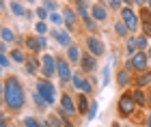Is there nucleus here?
<instances>
[{"label": "nucleus", "instance_id": "1", "mask_svg": "<svg viewBox=\"0 0 151 127\" xmlns=\"http://www.w3.org/2000/svg\"><path fill=\"white\" fill-rule=\"evenodd\" d=\"M2 99H4V106L11 110H19L24 108V101H26V95H24V88L19 84L17 78H6L4 84H2Z\"/></svg>", "mask_w": 151, "mask_h": 127}, {"label": "nucleus", "instance_id": "2", "mask_svg": "<svg viewBox=\"0 0 151 127\" xmlns=\"http://www.w3.org/2000/svg\"><path fill=\"white\" fill-rule=\"evenodd\" d=\"M37 93L45 99L47 106H52L54 99H56V88H54V84L50 82V80H39L37 82Z\"/></svg>", "mask_w": 151, "mask_h": 127}, {"label": "nucleus", "instance_id": "3", "mask_svg": "<svg viewBox=\"0 0 151 127\" xmlns=\"http://www.w3.org/2000/svg\"><path fill=\"white\" fill-rule=\"evenodd\" d=\"M54 73H56V61H54V56L43 54L41 56V76H43V80H50Z\"/></svg>", "mask_w": 151, "mask_h": 127}, {"label": "nucleus", "instance_id": "4", "mask_svg": "<svg viewBox=\"0 0 151 127\" xmlns=\"http://www.w3.org/2000/svg\"><path fill=\"white\" fill-rule=\"evenodd\" d=\"M56 73L60 78V84L71 82V78H73V73H71V69H69V65H67L65 58H56Z\"/></svg>", "mask_w": 151, "mask_h": 127}, {"label": "nucleus", "instance_id": "5", "mask_svg": "<svg viewBox=\"0 0 151 127\" xmlns=\"http://www.w3.org/2000/svg\"><path fill=\"white\" fill-rule=\"evenodd\" d=\"M134 108H136L134 97L129 95V93H125V95L119 99V114H121V116H129V114L134 112Z\"/></svg>", "mask_w": 151, "mask_h": 127}, {"label": "nucleus", "instance_id": "6", "mask_svg": "<svg viewBox=\"0 0 151 127\" xmlns=\"http://www.w3.org/2000/svg\"><path fill=\"white\" fill-rule=\"evenodd\" d=\"M86 48H88V52L97 58V56H104V52H106V45L99 41L97 37H86Z\"/></svg>", "mask_w": 151, "mask_h": 127}, {"label": "nucleus", "instance_id": "7", "mask_svg": "<svg viewBox=\"0 0 151 127\" xmlns=\"http://www.w3.org/2000/svg\"><path fill=\"white\" fill-rule=\"evenodd\" d=\"M121 19H123V24H125L129 30H136V28H138V24H140V19L136 17V13L132 9H127V6L121 11Z\"/></svg>", "mask_w": 151, "mask_h": 127}, {"label": "nucleus", "instance_id": "8", "mask_svg": "<svg viewBox=\"0 0 151 127\" xmlns=\"http://www.w3.org/2000/svg\"><path fill=\"white\" fill-rule=\"evenodd\" d=\"M71 82H73L76 88H78L80 93H84V95H88V93L93 91V88H91V82H88V80H84V76H82V73H73Z\"/></svg>", "mask_w": 151, "mask_h": 127}, {"label": "nucleus", "instance_id": "9", "mask_svg": "<svg viewBox=\"0 0 151 127\" xmlns=\"http://www.w3.org/2000/svg\"><path fill=\"white\" fill-rule=\"evenodd\" d=\"M132 67L136 71H147V67H149V58L145 52H136V54L132 56Z\"/></svg>", "mask_w": 151, "mask_h": 127}, {"label": "nucleus", "instance_id": "10", "mask_svg": "<svg viewBox=\"0 0 151 127\" xmlns=\"http://www.w3.org/2000/svg\"><path fill=\"white\" fill-rule=\"evenodd\" d=\"M80 67H82V71H84V73H93L95 69H97V63H95V56L91 54V52L82 56V61H80Z\"/></svg>", "mask_w": 151, "mask_h": 127}, {"label": "nucleus", "instance_id": "11", "mask_svg": "<svg viewBox=\"0 0 151 127\" xmlns=\"http://www.w3.org/2000/svg\"><path fill=\"white\" fill-rule=\"evenodd\" d=\"M60 110H63L67 116L73 114V112H78V106H73V99L67 95V93H65L63 97H60Z\"/></svg>", "mask_w": 151, "mask_h": 127}, {"label": "nucleus", "instance_id": "12", "mask_svg": "<svg viewBox=\"0 0 151 127\" xmlns=\"http://www.w3.org/2000/svg\"><path fill=\"white\" fill-rule=\"evenodd\" d=\"M52 37L56 39V43H60V45H65V48H71V35L67 30H60V32H52Z\"/></svg>", "mask_w": 151, "mask_h": 127}, {"label": "nucleus", "instance_id": "13", "mask_svg": "<svg viewBox=\"0 0 151 127\" xmlns=\"http://www.w3.org/2000/svg\"><path fill=\"white\" fill-rule=\"evenodd\" d=\"M26 45L32 50V54H37V52H41L43 50V45H41V39H39V35L37 37H28L26 39Z\"/></svg>", "mask_w": 151, "mask_h": 127}, {"label": "nucleus", "instance_id": "14", "mask_svg": "<svg viewBox=\"0 0 151 127\" xmlns=\"http://www.w3.org/2000/svg\"><path fill=\"white\" fill-rule=\"evenodd\" d=\"M91 15H93L95 22H104V19H106V9L101 4H95L93 9H91Z\"/></svg>", "mask_w": 151, "mask_h": 127}, {"label": "nucleus", "instance_id": "15", "mask_svg": "<svg viewBox=\"0 0 151 127\" xmlns=\"http://www.w3.org/2000/svg\"><path fill=\"white\" fill-rule=\"evenodd\" d=\"M67 56H69V61H71V63H80V61H82V56H80V50L76 48V45L67 48Z\"/></svg>", "mask_w": 151, "mask_h": 127}, {"label": "nucleus", "instance_id": "16", "mask_svg": "<svg viewBox=\"0 0 151 127\" xmlns=\"http://www.w3.org/2000/svg\"><path fill=\"white\" fill-rule=\"evenodd\" d=\"M132 97H134V101L138 103V106H145L147 103V97H145V93H142V88H134Z\"/></svg>", "mask_w": 151, "mask_h": 127}, {"label": "nucleus", "instance_id": "17", "mask_svg": "<svg viewBox=\"0 0 151 127\" xmlns=\"http://www.w3.org/2000/svg\"><path fill=\"white\" fill-rule=\"evenodd\" d=\"M88 108H91V103H88V99L84 97V95H80V99H78V112L80 114H88Z\"/></svg>", "mask_w": 151, "mask_h": 127}, {"label": "nucleus", "instance_id": "18", "mask_svg": "<svg viewBox=\"0 0 151 127\" xmlns=\"http://www.w3.org/2000/svg\"><path fill=\"white\" fill-rule=\"evenodd\" d=\"M26 73H28V76H32V73H37V69H39V67H37V61H35V58H26Z\"/></svg>", "mask_w": 151, "mask_h": 127}, {"label": "nucleus", "instance_id": "19", "mask_svg": "<svg viewBox=\"0 0 151 127\" xmlns=\"http://www.w3.org/2000/svg\"><path fill=\"white\" fill-rule=\"evenodd\" d=\"M127 30H129V28H127L125 24H123V19H119V22L114 24V32H116L119 37H125V35H127Z\"/></svg>", "mask_w": 151, "mask_h": 127}, {"label": "nucleus", "instance_id": "20", "mask_svg": "<svg viewBox=\"0 0 151 127\" xmlns=\"http://www.w3.org/2000/svg\"><path fill=\"white\" fill-rule=\"evenodd\" d=\"M11 11H13V15H19V17L28 13V11H26V9H24V6L19 4V2H11Z\"/></svg>", "mask_w": 151, "mask_h": 127}, {"label": "nucleus", "instance_id": "21", "mask_svg": "<svg viewBox=\"0 0 151 127\" xmlns=\"http://www.w3.org/2000/svg\"><path fill=\"white\" fill-rule=\"evenodd\" d=\"M76 4H78V13H80V19H86V17H88V9H86V4L82 2V0H76Z\"/></svg>", "mask_w": 151, "mask_h": 127}, {"label": "nucleus", "instance_id": "22", "mask_svg": "<svg viewBox=\"0 0 151 127\" xmlns=\"http://www.w3.org/2000/svg\"><path fill=\"white\" fill-rule=\"evenodd\" d=\"M147 84H151V73H149V71L136 80V86H138V88H142V86H147Z\"/></svg>", "mask_w": 151, "mask_h": 127}, {"label": "nucleus", "instance_id": "23", "mask_svg": "<svg viewBox=\"0 0 151 127\" xmlns=\"http://www.w3.org/2000/svg\"><path fill=\"white\" fill-rule=\"evenodd\" d=\"M13 39H15V35H13V30H11V28H6V26H4V28H2V41H4V43H9V41H13Z\"/></svg>", "mask_w": 151, "mask_h": 127}, {"label": "nucleus", "instance_id": "24", "mask_svg": "<svg viewBox=\"0 0 151 127\" xmlns=\"http://www.w3.org/2000/svg\"><path fill=\"white\" fill-rule=\"evenodd\" d=\"M65 22H67V26H69V28H71V26H73V22H76V15H73V11L71 9H65Z\"/></svg>", "mask_w": 151, "mask_h": 127}, {"label": "nucleus", "instance_id": "25", "mask_svg": "<svg viewBox=\"0 0 151 127\" xmlns=\"http://www.w3.org/2000/svg\"><path fill=\"white\" fill-rule=\"evenodd\" d=\"M11 58H13L15 63H26V56L22 54V50H13V52H11Z\"/></svg>", "mask_w": 151, "mask_h": 127}, {"label": "nucleus", "instance_id": "26", "mask_svg": "<svg viewBox=\"0 0 151 127\" xmlns=\"http://www.w3.org/2000/svg\"><path fill=\"white\" fill-rule=\"evenodd\" d=\"M127 54H129V56L136 54V37H129V39H127Z\"/></svg>", "mask_w": 151, "mask_h": 127}, {"label": "nucleus", "instance_id": "27", "mask_svg": "<svg viewBox=\"0 0 151 127\" xmlns=\"http://www.w3.org/2000/svg\"><path fill=\"white\" fill-rule=\"evenodd\" d=\"M24 127H43L37 118H32V116H28V118H24Z\"/></svg>", "mask_w": 151, "mask_h": 127}, {"label": "nucleus", "instance_id": "28", "mask_svg": "<svg viewBox=\"0 0 151 127\" xmlns=\"http://www.w3.org/2000/svg\"><path fill=\"white\" fill-rule=\"evenodd\" d=\"M43 9L50 11V13H56V2L54 0H43Z\"/></svg>", "mask_w": 151, "mask_h": 127}, {"label": "nucleus", "instance_id": "29", "mask_svg": "<svg viewBox=\"0 0 151 127\" xmlns=\"http://www.w3.org/2000/svg\"><path fill=\"white\" fill-rule=\"evenodd\" d=\"M35 30H37V35H45V32H47V24L45 22H39L35 26Z\"/></svg>", "mask_w": 151, "mask_h": 127}, {"label": "nucleus", "instance_id": "30", "mask_svg": "<svg viewBox=\"0 0 151 127\" xmlns=\"http://www.w3.org/2000/svg\"><path fill=\"white\" fill-rule=\"evenodd\" d=\"M136 48H138V50H145V48H147V37H136Z\"/></svg>", "mask_w": 151, "mask_h": 127}, {"label": "nucleus", "instance_id": "31", "mask_svg": "<svg viewBox=\"0 0 151 127\" xmlns=\"http://www.w3.org/2000/svg\"><path fill=\"white\" fill-rule=\"evenodd\" d=\"M50 22H52V24H63V22H65V19H63V17H60V15H58V13H50Z\"/></svg>", "mask_w": 151, "mask_h": 127}, {"label": "nucleus", "instance_id": "32", "mask_svg": "<svg viewBox=\"0 0 151 127\" xmlns=\"http://www.w3.org/2000/svg\"><path fill=\"white\" fill-rule=\"evenodd\" d=\"M127 80H129L127 71H121V73H119V84H121V86H125V84H127Z\"/></svg>", "mask_w": 151, "mask_h": 127}, {"label": "nucleus", "instance_id": "33", "mask_svg": "<svg viewBox=\"0 0 151 127\" xmlns=\"http://www.w3.org/2000/svg\"><path fill=\"white\" fill-rule=\"evenodd\" d=\"M95 112H97V103L93 101V103H91V108H88V114H86V118H88V121H91V118L95 116Z\"/></svg>", "mask_w": 151, "mask_h": 127}, {"label": "nucleus", "instance_id": "34", "mask_svg": "<svg viewBox=\"0 0 151 127\" xmlns=\"http://www.w3.org/2000/svg\"><path fill=\"white\" fill-rule=\"evenodd\" d=\"M108 80H110V69L106 67V69H104V82H101V86H106V84H108Z\"/></svg>", "mask_w": 151, "mask_h": 127}, {"label": "nucleus", "instance_id": "35", "mask_svg": "<svg viewBox=\"0 0 151 127\" xmlns=\"http://www.w3.org/2000/svg\"><path fill=\"white\" fill-rule=\"evenodd\" d=\"M84 24H86V28H88V30H93V28H95V22H93V17H86V19H84Z\"/></svg>", "mask_w": 151, "mask_h": 127}, {"label": "nucleus", "instance_id": "36", "mask_svg": "<svg viewBox=\"0 0 151 127\" xmlns=\"http://www.w3.org/2000/svg\"><path fill=\"white\" fill-rule=\"evenodd\" d=\"M0 65H2V69H6V67H9V58H6V54L0 56Z\"/></svg>", "mask_w": 151, "mask_h": 127}, {"label": "nucleus", "instance_id": "37", "mask_svg": "<svg viewBox=\"0 0 151 127\" xmlns=\"http://www.w3.org/2000/svg\"><path fill=\"white\" fill-rule=\"evenodd\" d=\"M37 15H39V19H47V11L45 9H37Z\"/></svg>", "mask_w": 151, "mask_h": 127}, {"label": "nucleus", "instance_id": "38", "mask_svg": "<svg viewBox=\"0 0 151 127\" xmlns=\"http://www.w3.org/2000/svg\"><path fill=\"white\" fill-rule=\"evenodd\" d=\"M0 52H2V54H6V43H4V41L0 43Z\"/></svg>", "mask_w": 151, "mask_h": 127}, {"label": "nucleus", "instance_id": "39", "mask_svg": "<svg viewBox=\"0 0 151 127\" xmlns=\"http://www.w3.org/2000/svg\"><path fill=\"white\" fill-rule=\"evenodd\" d=\"M134 2H136V4H145L147 0H134Z\"/></svg>", "mask_w": 151, "mask_h": 127}, {"label": "nucleus", "instance_id": "40", "mask_svg": "<svg viewBox=\"0 0 151 127\" xmlns=\"http://www.w3.org/2000/svg\"><path fill=\"white\" fill-rule=\"evenodd\" d=\"M147 6H149V13H151V0H147Z\"/></svg>", "mask_w": 151, "mask_h": 127}, {"label": "nucleus", "instance_id": "41", "mask_svg": "<svg viewBox=\"0 0 151 127\" xmlns=\"http://www.w3.org/2000/svg\"><path fill=\"white\" fill-rule=\"evenodd\" d=\"M112 127H119V123H112Z\"/></svg>", "mask_w": 151, "mask_h": 127}, {"label": "nucleus", "instance_id": "42", "mask_svg": "<svg viewBox=\"0 0 151 127\" xmlns=\"http://www.w3.org/2000/svg\"><path fill=\"white\" fill-rule=\"evenodd\" d=\"M123 2H134V0H123Z\"/></svg>", "mask_w": 151, "mask_h": 127}, {"label": "nucleus", "instance_id": "43", "mask_svg": "<svg viewBox=\"0 0 151 127\" xmlns=\"http://www.w3.org/2000/svg\"><path fill=\"white\" fill-rule=\"evenodd\" d=\"M149 58H151V48H149Z\"/></svg>", "mask_w": 151, "mask_h": 127}, {"label": "nucleus", "instance_id": "44", "mask_svg": "<svg viewBox=\"0 0 151 127\" xmlns=\"http://www.w3.org/2000/svg\"><path fill=\"white\" fill-rule=\"evenodd\" d=\"M30 2H32V0H30Z\"/></svg>", "mask_w": 151, "mask_h": 127}, {"label": "nucleus", "instance_id": "45", "mask_svg": "<svg viewBox=\"0 0 151 127\" xmlns=\"http://www.w3.org/2000/svg\"><path fill=\"white\" fill-rule=\"evenodd\" d=\"M110 2H112V0H110Z\"/></svg>", "mask_w": 151, "mask_h": 127}]
</instances>
